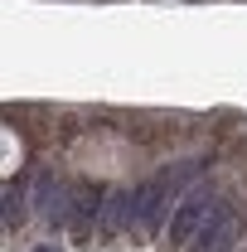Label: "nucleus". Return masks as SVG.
<instances>
[{"label":"nucleus","instance_id":"2","mask_svg":"<svg viewBox=\"0 0 247 252\" xmlns=\"http://www.w3.org/2000/svg\"><path fill=\"white\" fill-rule=\"evenodd\" d=\"M30 252H63V243H34Z\"/></svg>","mask_w":247,"mask_h":252},{"label":"nucleus","instance_id":"1","mask_svg":"<svg viewBox=\"0 0 247 252\" xmlns=\"http://www.w3.org/2000/svg\"><path fill=\"white\" fill-rule=\"evenodd\" d=\"M214 209H218V199L209 194V189H194L189 199H180L175 214H170V223H165V243H194Z\"/></svg>","mask_w":247,"mask_h":252}]
</instances>
